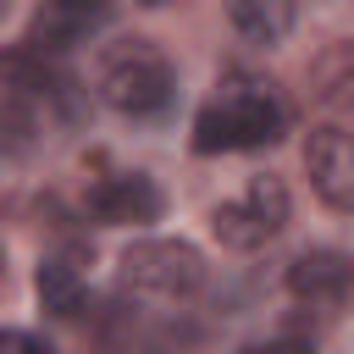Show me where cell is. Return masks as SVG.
I'll return each instance as SVG.
<instances>
[{
  "instance_id": "6da1fadb",
  "label": "cell",
  "mask_w": 354,
  "mask_h": 354,
  "mask_svg": "<svg viewBox=\"0 0 354 354\" xmlns=\"http://www.w3.org/2000/svg\"><path fill=\"white\" fill-rule=\"evenodd\" d=\"M288 127V105L277 94V83L249 77V72H227L221 94L194 116V149L199 155H221V149H266L277 144Z\"/></svg>"
},
{
  "instance_id": "7a4b0ae2",
  "label": "cell",
  "mask_w": 354,
  "mask_h": 354,
  "mask_svg": "<svg viewBox=\"0 0 354 354\" xmlns=\"http://www.w3.org/2000/svg\"><path fill=\"white\" fill-rule=\"evenodd\" d=\"M94 88L122 116H155L171 100L177 72H171V61L155 39H116L94 61Z\"/></svg>"
},
{
  "instance_id": "3957f363",
  "label": "cell",
  "mask_w": 354,
  "mask_h": 354,
  "mask_svg": "<svg viewBox=\"0 0 354 354\" xmlns=\"http://www.w3.org/2000/svg\"><path fill=\"white\" fill-rule=\"evenodd\" d=\"M116 277H122V288L138 293V299H166V304H177V299H194V293L205 288V254H199L194 243H183V238H138V243L122 249Z\"/></svg>"
},
{
  "instance_id": "277c9868",
  "label": "cell",
  "mask_w": 354,
  "mask_h": 354,
  "mask_svg": "<svg viewBox=\"0 0 354 354\" xmlns=\"http://www.w3.org/2000/svg\"><path fill=\"white\" fill-rule=\"evenodd\" d=\"M288 210H293V199H288L282 177H249V188L238 199H221L210 210V232L227 249H260L288 227Z\"/></svg>"
},
{
  "instance_id": "5b68a950",
  "label": "cell",
  "mask_w": 354,
  "mask_h": 354,
  "mask_svg": "<svg viewBox=\"0 0 354 354\" xmlns=\"http://www.w3.org/2000/svg\"><path fill=\"white\" fill-rule=\"evenodd\" d=\"M304 166H310V183L315 194L332 205V210H348L354 205V144L337 122L315 127L310 144H304Z\"/></svg>"
},
{
  "instance_id": "8992f818",
  "label": "cell",
  "mask_w": 354,
  "mask_h": 354,
  "mask_svg": "<svg viewBox=\"0 0 354 354\" xmlns=\"http://www.w3.org/2000/svg\"><path fill=\"white\" fill-rule=\"evenodd\" d=\"M88 210L111 227H133V221H155L160 216V188L144 171H116L105 183L88 188Z\"/></svg>"
},
{
  "instance_id": "52a82bcc",
  "label": "cell",
  "mask_w": 354,
  "mask_h": 354,
  "mask_svg": "<svg viewBox=\"0 0 354 354\" xmlns=\"http://www.w3.org/2000/svg\"><path fill=\"white\" fill-rule=\"evenodd\" d=\"M288 288L293 299H310V304H343L348 293V254L343 249H304L293 266H288Z\"/></svg>"
},
{
  "instance_id": "ba28073f",
  "label": "cell",
  "mask_w": 354,
  "mask_h": 354,
  "mask_svg": "<svg viewBox=\"0 0 354 354\" xmlns=\"http://www.w3.org/2000/svg\"><path fill=\"white\" fill-rule=\"evenodd\" d=\"M293 17H299V0H227V22L243 44H282L293 33Z\"/></svg>"
},
{
  "instance_id": "9c48e42d",
  "label": "cell",
  "mask_w": 354,
  "mask_h": 354,
  "mask_svg": "<svg viewBox=\"0 0 354 354\" xmlns=\"http://www.w3.org/2000/svg\"><path fill=\"white\" fill-rule=\"evenodd\" d=\"M33 293H39V304H44L50 315H77V310H83V277H77L66 260H44V266L33 271Z\"/></svg>"
},
{
  "instance_id": "30bf717a",
  "label": "cell",
  "mask_w": 354,
  "mask_h": 354,
  "mask_svg": "<svg viewBox=\"0 0 354 354\" xmlns=\"http://www.w3.org/2000/svg\"><path fill=\"white\" fill-rule=\"evenodd\" d=\"M0 354H50V343H39L28 332H0Z\"/></svg>"
},
{
  "instance_id": "8fae6325",
  "label": "cell",
  "mask_w": 354,
  "mask_h": 354,
  "mask_svg": "<svg viewBox=\"0 0 354 354\" xmlns=\"http://www.w3.org/2000/svg\"><path fill=\"white\" fill-rule=\"evenodd\" d=\"M243 354H315V348L299 343V337H277V343H260V348H243Z\"/></svg>"
},
{
  "instance_id": "7c38bea8",
  "label": "cell",
  "mask_w": 354,
  "mask_h": 354,
  "mask_svg": "<svg viewBox=\"0 0 354 354\" xmlns=\"http://www.w3.org/2000/svg\"><path fill=\"white\" fill-rule=\"evenodd\" d=\"M0 277H6V249H0Z\"/></svg>"
},
{
  "instance_id": "4fadbf2b",
  "label": "cell",
  "mask_w": 354,
  "mask_h": 354,
  "mask_svg": "<svg viewBox=\"0 0 354 354\" xmlns=\"http://www.w3.org/2000/svg\"><path fill=\"white\" fill-rule=\"evenodd\" d=\"M138 6H160V0H138Z\"/></svg>"
},
{
  "instance_id": "5bb4252c",
  "label": "cell",
  "mask_w": 354,
  "mask_h": 354,
  "mask_svg": "<svg viewBox=\"0 0 354 354\" xmlns=\"http://www.w3.org/2000/svg\"><path fill=\"white\" fill-rule=\"evenodd\" d=\"M0 11H6V0H0Z\"/></svg>"
}]
</instances>
